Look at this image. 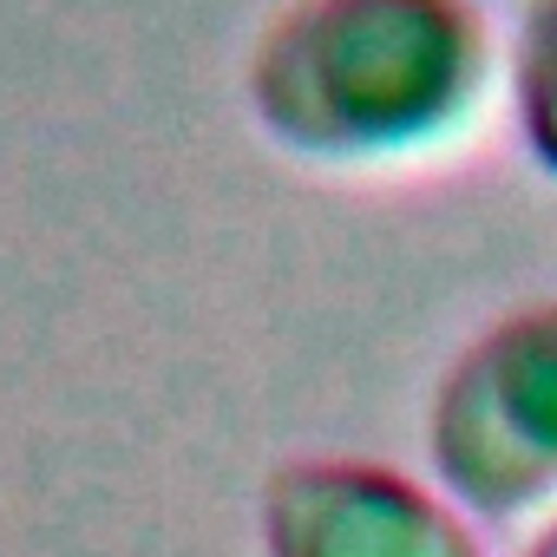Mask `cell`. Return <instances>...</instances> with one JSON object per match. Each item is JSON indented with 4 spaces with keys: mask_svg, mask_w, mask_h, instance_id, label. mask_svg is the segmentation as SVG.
<instances>
[{
    "mask_svg": "<svg viewBox=\"0 0 557 557\" xmlns=\"http://www.w3.org/2000/svg\"><path fill=\"white\" fill-rule=\"evenodd\" d=\"M498 99L524 164L557 184V0H524L498 40Z\"/></svg>",
    "mask_w": 557,
    "mask_h": 557,
    "instance_id": "277c9868",
    "label": "cell"
},
{
    "mask_svg": "<svg viewBox=\"0 0 557 557\" xmlns=\"http://www.w3.org/2000/svg\"><path fill=\"white\" fill-rule=\"evenodd\" d=\"M511 557H557V505L550 511H537L531 524H524V537H518V550Z\"/></svg>",
    "mask_w": 557,
    "mask_h": 557,
    "instance_id": "5b68a950",
    "label": "cell"
},
{
    "mask_svg": "<svg viewBox=\"0 0 557 557\" xmlns=\"http://www.w3.org/2000/svg\"><path fill=\"white\" fill-rule=\"evenodd\" d=\"M262 557H492L485 524L426 472L368 453L283 459L256 492Z\"/></svg>",
    "mask_w": 557,
    "mask_h": 557,
    "instance_id": "3957f363",
    "label": "cell"
},
{
    "mask_svg": "<svg viewBox=\"0 0 557 557\" xmlns=\"http://www.w3.org/2000/svg\"><path fill=\"white\" fill-rule=\"evenodd\" d=\"M420 446L426 479L485 531L557 505V296L511 302L453 348Z\"/></svg>",
    "mask_w": 557,
    "mask_h": 557,
    "instance_id": "7a4b0ae2",
    "label": "cell"
},
{
    "mask_svg": "<svg viewBox=\"0 0 557 557\" xmlns=\"http://www.w3.org/2000/svg\"><path fill=\"white\" fill-rule=\"evenodd\" d=\"M498 99L485 0H283L243 60L256 132L315 171L426 164Z\"/></svg>",
    "mask_w": 557,
    "mask_h": 557,
    "instance_id": "6da1fadb",
    "label": "cell"
}]
</instances>
